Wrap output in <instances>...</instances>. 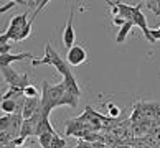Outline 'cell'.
<instances>
[{
  "mask_svg": "<svg viewBox=\"0 0 160 148\" xmlns=\"http://www.w3.org/2000/svg\"><path fill=\"white\" fill-rule=\"evenodd\" d=\"M45 56L43 58H35L33 61H32V66H41V64H48V66L51 68H55L58 73H60L63 76V79H66L69 78V76H73V73H71V69L68 66V63H66V59H63L60 55L56 53V50L51 46V43H46L45 45Z\"/></svg>",
  "mask_w": 160,
  "mask_h": 148,
  "instance_id": "1",
  "label": "cell"
},
{
  "mask_svg": "<svg viewBox=\"0 0 160 148\" xmlns=\"http://www.w3.org/2000/svg\"><path fill=\"white\" fill-rule=\"evenodd\" d=\"M0 74H2L3 81L8 84V87H20V89H25L30 82H28V74L27 73H17L13 69V66H5V68H0Z\"/></svg>",
  "mask_w": 160,
  "mask_h": 148,
  "instance_id": "2",
  "label": "cell"
},
{
  "mask_svg": "<svg viewBox=\"0 0 160 148\" xmlns=\"http://www.w3.org/2000/svg\"><path fill=\"white\" fill-rule=\"evenodd\" d=\"M28 13H30V10L27 8V12H23V13L17 15V17H13V18L10 20L8 28H7V31H5V36L8 38L10 43H12V41H13V43L18 41L20 31L23 30V26H25V23L28 21Z\"/></svg>",
  "mask_w": 160,
  "mask_h": 148,
  "instance_id": "3",
  "label": "cell"
},
{
  "mask_svg": "<svg viewBox=\"0 0 160 148\" xmlns=\"http://www.w3.org/2000/svg\"><path fill=\"white\" fill-rule=\"evenodd\" d=\"M86 59H88V53L81 45H74L73 48H69L68 53H66L68 66H79V64H84Z\"/></svg>",
  "mask_w": 160,
  "mask_h": 148,
  "instance_id": "4",
  "label": "cell"
},
{
  "mask_svg": "<svg viewBox=\"0 0 160 148\" xmlns=\"http://www.w3.org/2000/svg\"><path fill=\"white\" fill-rule=\"evenodd\" d=\"M73 21H74V10L71 8V10H69V18H68L66 26H64V31H63V43H64V46H66L68 50L74 46V40H76V33H74Z\"/></svg>",
  "mask_w": 160,
  "mask_h": 148,
  "instance_id": "5",
  "label": "cell"
},
{
  "mask_svg": "<svg viewBox=\"0 0 160 148\" xmlns=\"http://www.w3.org/2000/svg\"><path fill=\"white\" fill-rule=\"evenodd\" d=\"M46 5H48V0H43V2H40V5L37 7V10L32 13V17L28 18V21L25 23V26H23V30L20 31V36H18V41H23L25 38H28L30 36V33H32V26H33V23H35V20H37V17L40 15V12L43 10Z\"/></svg>",
  "mask_w": 160,
  "mask_h": 148,
  "instance_id": "6",
  "label": "cell"
},
{
  "mask_svg": "<svg viewBox=\"0 0 160 148\" xmlns=\"http://www.w3.org/2000/svg\"><path fill=\"white\" fill-rule=\"evenodd\" d=\"M23 59H35V56L32 53H18V55H13V53H8V55H3L0 56V68H5V66H12L13 63H18L23 61Z\"/></svg>",
  "mask_w": 160,
  "mask_h": 148,
  "instance_id": "7",
  "label": "cell"
},
{
  "mask_svg": "<svg viewBox=\"0 0 160 148\" xmlns=\"http://www.w3.org/2000/svg\"><path fill=\"white\" fill-rule=\"evenodd\" d=\"M37 110H38V97H33V99L25 97V104H23V110H22V117H23V120L30 118V117H32Z\"/></svg>",
  "mask_w": 160,
  "mask_h": 148,
  "instance_id": "8",
  "label": "cell"
},
{
  "mask_svg": "<svg viewBox=\"0 0 160 148\" xmlns=\"http://www.w3.org/2000/svg\"><path fill=\"white\" fill-rule=\"evenodd\" d=\"M132 26H134V23H132V21H126V23H124V25L119 28V33L116 35V43H117V45H122L124 41H126L129 31L132 30Z\"/></svg>",
  "mask_w": 160,
  "mask_h": 148,
  "instance_id": "9",
  "label": "cell"
},
{
  "mask_svg": "<svg viewBox=\"0 0 160 148\" xmlns=\"http://www.w3.org/2000/svg\"><path fill=\"white\" fill-rule=\"evenodd\" d=\"M15 107H17V100L7 99V100H2V102H0V110H2L5 115L15 114Z\"/></svg>",
  "mask_w": 160,
  "mask_h": 148,
  "instance_id": "10",
  "label": "cell"
},
{
  "mask_svg": "<svg viewBox=\"0 0 160 148\" xmlns=\"http://www.w3.org/2000/svg\"><path fill=\"white\" fill-rule=\"evenodd\" d=\"M55 135H56V132L53 130V132H45V133H41L40 137H37L40 146H41V148H50L51 140H53V137H55Z\"/></svg>",
  "mask_w": 160,
  "mask_h": 148,
  "instance_id": "11",
  "label": "cell"
},
{
  "mask_svg": "<svg viewBox=\"0 0 160 148\" xmlns=\"http://www.w3.org/2000/svg\"><path fill=\"white\" fill-rule=\"evenodd\" d=\"M78 100L79 99H76L74 96H71V94H68L66 91H64L63 97L60 100V107H61V105H69L71 109H76V107H78Z\"/></svg>",
  "mask_w": 160,
  "mask_h": 148,
  "instance_id": "12",
  "label": "cell"
},
{
  "mask_svg": "<svg viewBox=\"0 0 160 148\" xmlns=\"http://www.w3.org/2000/svg\"><path fill=\"white\" fill-rule=\"evenodd\" d=\"M144 5H145V7L149 8L155 17H160V0H149V2H145Z\"/></svg>",
  "mask_w": 160,
  "mask_h": 148,
  "instance_id": "13",
  "label": "cell"
},
{
  "mask_svg": "<svg viewBox=\"0 0 160 148\" xmlns=\"http://www.w3.org/2000/svg\"><path fill=\"white\" fill-rule=\"evenodd\" d=\"M38 87L33 86V84H28L25 89H23V96L28 97V99H33V97H38Z\"/></svg>",
  "mask_w": 160,
  "mask_h": 148,
  "instance_id": "14",
  "label": "cell"
},
{
  "mask_svg": "<svg viewBox=\"0 0 160 148\" xmlns=\"http://www.w3.org/2000/svg\"><path fill=\"white\" fill-rule=\"evenodd\" d=\"M50 148H66V140H63L60 135L56 133L55 137H53V140H51Z\"/></svg>",
  "mask_w": 160,
  "mask_h": 148,
  "instance_id": "15",
  "label": "cell"
},
{
  "mask_svg": "<svg viewBox=\"0 0 160 148\" xmlns=\"http://www.w3.org/2000/svg\"><path fill=\"white\" fill-rule=\"evenodd\" d=\"M10 123H12V115L0 117V132H7L10 128Z\"/></svg>",
  "mask_w": 160,
  "mask_h": 148,
  "instance_id": "16",
  "label": "cell"
},
{
  "mask_svg": "<svg viewBox=\"0 0 160 148\" xmlns=\"http://www.w3.org/2000/svg\"><path fill=\"white\" fill-rule=\"evenodd\" d=\"M17 5H18V2H17V0H10V2H7L5 5H2V7H0V13H7L8 10L15 8Z\"/></svg>",
  "mask_w": 160,
  "mask_h": 148,
  "instance_id": "17",
  "label": "cell"
},
{
  "mask_svg": "<svg viewBox=\"0 0 160 148\" xmlns=\"http://www.w3.org/2000/svg\"><path fill=\"white\" fill-rule=\"evenodd\" d=\"M108 109H109V115H111V117H119V115H121V109L117 107V105L109 104Z\"/></svg>",
  "mask_w": 160,
  "mask_h": 148,
  "instance_id": "18",
  "label": "cell"
},
{
  "mask_svg": "<svg viewBox=\"0 0 160 148\" xmlns=\"http://www.w3.org/2000/svg\"><path fill=\"white\" fill-rule=\"evenodd\" d=\"M150 36L153 38V41H158V40H160V26L150 30Z\"/></svg>",
  "mask_w": 160,
  "mask_h": 148,
  "instance_id": "19",
  "label": "cell"
},
{
  "mask_svg": "<svg viewBox=\"0 0 160 148\" xmlns=\"http://www.w3.org/2000/svg\"><path fill=\"white\" fill-rule=\"evenodd\" d=\"M12 143H13V146L20 148V146H23V143H25V138H22V137H17L15 140H12Z\"/></svg>",
  "mask_w": 160,
  "mask_h": 148,
  "instance_id": "20",
  "label": "cell"
},
{
  "mask_svg": "<svg viewBox=\"0 0 160 148\" xmlns=\"http://www.w3.org/2000/svg\"><path fill=\"white\" fill-rule=\"evenodd\" d=\"M112 23H114V25L116 26H122L124 25V23H126V20H124V18H121V17H114V20H112Z\"/></svg>",
  "mask_w": 160,
  "mask_h": 148,
  "instance_id": "21",
  "label": "cell"
},
{
  "mask_svg": "<svg viewBox=\"0 0 160 148\" xmlns=\"http://www.w3.org/2000/svg\"><path fill=\"white\" fill-rule=\"evenodd\" d=\"M7 43H10V41H8L7 36H5V33L0 35V46H3V45H7Z\"/></svg>",
  "mask_w": 160,
  "mask_h": 148,
  "instance_id": "22",
  "label": "cell"
},
{
  "mask_svg": "<svg viewBox=\"0 0 160 148\" xmlns=\"http://www.w3.org/2000/svg\"><path fill=\"white\" fill-rule=\"evenodd\" d=\"M20 148H33V146H27V145H23V146H20Z\"/></svg>",
  "mask_w": 160,
  "mask_h": 148,
  "instance_id": "23",
  "label": "cell"
},
{
  "mask_svg": "<svg viewBox=\"0 0 160 148\" xmlns=\"http://www.w3.org/2000/svg\"><path fill=\"white\" fill-rule=\"evenodd\" d=\"M122 148H126V146H122Z\"/></svg>",
  "mask_w": 160,
  "mask_h": 148,
  "instance_id": "24",
  "label": "cell"
}]
</instances>
